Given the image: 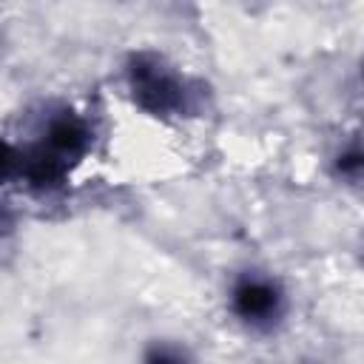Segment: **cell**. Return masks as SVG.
<instances>
[{
  "label": "cell",
  "instance_id": "277c9868",
  "mask_svg": "<svg viewBox=\"0 0 364 364\" xmlns=\"http://www.w3.org/2000/svg\"><path fill=\"white\" fill-rule=\"evenodd\" d=\"M333 173L347 185H364V142H347L333 156Z\"/></svg>",
  "mask_w": 364,
  "mask_h": 364
},
{
  "label": "cell",
  "instance_id": "6da1fadb",
  "mask_svg": "<svg viewBox=\"0 0 364 364\" xmlns=\"http://www.w3.org/2000/svg\"><path fill=\"white\" fill-rule=\"evenodd\" d=\"M125 82L131 100L151 117H179L191 108L188 80L156 51H134L125 63Z\"/></svg>",
  "mask_w": 364,
  "mask_h": 364
},
{
  "label": "cell",
  "instance_id": "7a4b0ae2",
  "mask_svg": "<svg viewBox=\"0 0 364 364\" xmlns=\"http://www.w3.org/2000/svg\"><path fill=\"white\" fill-rule=\"evenodd\" d=\"M230 313L250 330H273L287 310L284 287L276 276L247 270L230 284Z\"/></svg>",
  "mask_w": 364,
  "mask_h": 364
},
{
  "label": "cell",
  "instance_id": "5b68a950",
  "mask_svg": "<svg viewBox=\"0 0 364 364\" xmlns=\"http://www.w3.org/2000/svg\"><path fill=\"white\" fill-rule=\"evenodd\" d=\"M145 358H148V361H185L188 353H185L182 347H168V341H162V344H156L154 350H148Z\"/></svg>",
  "mask_w": 364,
  "mask_h": 364
},
{
  "label": "cell",
  "instance_id": "3957f363",
  "mask_svg": "<svg viewBox=\"0 0 364 364\" xmlns=\"http://www.w3.org/2000/svg\"><path fill=\"white\" fill-rule=\"evenodd\" d=\"M40 145H46L54 156H60L65 165H74L80 162L88 151H91V142H94V131L88 125L85 117H80L77 111L71 108H60L54 111L46 125H43V134L37 139Z\"/></svg>",
  "mask_w": 364,
  "mask_h": 364
}]
</instances>
